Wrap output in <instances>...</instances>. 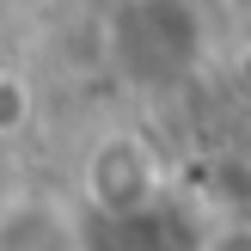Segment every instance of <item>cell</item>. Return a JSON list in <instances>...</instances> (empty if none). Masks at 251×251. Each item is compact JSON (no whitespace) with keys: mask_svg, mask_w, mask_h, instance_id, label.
Returning a JSON list of instances; mask_svg holds the SVG:
<instances>
[{"mask_svg":"<svg viewBox=\"0 0 251 251\" xmlns=\"http://www.w3.org/2000/svg\"><path fill=\"white\" fill-rule=\"evenodd\" d=\"M25 104H31V98H25L19 86H6V80H0V129H12V123L25 117Z\"/></svg>","mask_w":251,"mask_h":251,"instance_id":"6da1fadb","label":"cell"},{"mask_svg":"<svg viewBox=\"0 0 251 251\" xmlns=\"http://www.w3.org/2000/svg\"><path fill=\"white\" fill-rule=\"evenodd\" d=\"M202 251H251V227H227L221 239H208Z\"/></svg>","mask_w":251,"mask_h":251,"instance_id":"7a4b0ae2","label":"cell"},{"mask_svg":"<svg viewBox=\"0 0 251 251\" xmlns=\"http://www.w3.org/2000/svg\"><path fill=\"white\" fill-rule=\"evenodd\" d=\"M245 80H251V61H245Z\"/></svg>","mask_w":251,"mask_h":251,"instance_id":"3957f363","label":"cell"}]
</instances>
